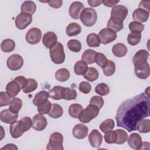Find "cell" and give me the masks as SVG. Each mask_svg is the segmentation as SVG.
Masks as SVG:
<instances>
[{"instance_id": "obj_1", "label": "cell", "mask_w": 150, "mask_h": 150, "mask_svg": "<svg viewBox=\"0 0 150 150\" xmlns=\"http://www.w3.org/2000/svg\"><path fill=\"white\" fill-rule=\"evenodd\" d=\"M149 115V97L142 93L123 101L117 111V125L128 132L137 130L138 123Z\"/></svg>"}, {"instance_id": "obj_2", "label": "cell", "mask_w": 150, "mask_h": 150, "mask_svg": "<svg viewBox=\"0 0 150 150\" xmlns=\"http://www.w3.org/2000/svg\"><path fill=\"white\" fill-rule=\"evenodd\" d=\"M32 127V120L30 117H25L19 121H15L11 124L9 131L11 135L13 138H18Z\"/></svg>"}, {"instance_id": "obj_3", "label": "cell", "mask_w": 150, "mask_h": 150, "mask_svg": "<svg viewBox=\"0 0 150 150\" xmlns=\"http://www.w3.org/2000/svg\"><path fill=\"white\" fill-rule=\"evenodd\" d=\"M99 111L100 109L97 106L90 104L80 112L79 120L83 123H88L98 115Z\"/></svg>"}, {"instance_id": "obj_4", "label": "cell", "mask_w": 150, "mask_h": 150, "mask_svg": "<svg viewBox=\"0 0 150 150\" xmlns=\"http://www.w3.org/2000/svg\"><path fill=\"white\" fill-rule=\"evenodd\" d=\"M80 18L84 26L90 27L96 23L97 19V14L95 9L86 8L82 11Z\"/></svg>"}, {"instance_id": "obj_5", "label": "cell", "mask_w": 150, "mask_h": 150, "mask_svg": "<svg viewBox=\"0 0 150 150\" xmlns=\"http://www.w3.org/2000/svg\"><path fill=\"white\" fill-rule=\"evenodd\" d=\"M50 56L52 61L55 64H62L65 60V54L63 45L60 42H57L56 44L49 49Z\"/></svg>"}, {"instance_id": "obj_6", "label": "cell", "mask_w": 150, "mask_h": 150, "mask_svg": "<svg viewBox=\"0 0 150 150\" xmlns=\"http://www.w3.org/2000/svg\"><path fill=\"white\" fill-rule=\"evenodd\" d=\"M63 137L60 132H55L50 135L46 149L48 150H63Z\"/></svg>"}, {"instance_id": "obj_7", "label": "cell", "mask_w": 150, "mask_h": 150, "mask_svg": "<svg viewBox=\"0 0 150 150\" xmlns=\"http://www.w3.org/2000/svg\"><path fill=\"white\" fill-rule=\"evenodd\" d=\"M6 65L11 70H18L23 65V59L19 54H13L7 59Z\"/></svg>"}, {"instance_id": "obj_8", "label": "cell", "mask_w": 150, "mask_h": 150, "mask_svg": "<svg viewBox=\"0 0 150 150\" xmlns=\"http://www.w3.org/2000/svg\"><path fill=\"white\" fill-rule=\"evenodd\" d=\"M98 37L100 39L101 43L104 45H107L116 39L117 33L112 30L107 28H104L100 31Z\"/></svg>"}, {"instance_id": "obj_9", "label": "cell", "mask_w": 150, "mask_h": 150, "mask_svg": "<svg viewBox=\"0 0 150 150\" xmlns=\"http://www.w3.org/2000/svg\"><path fill=\"white\" fill-rule=\"evenodd\" d=\"M32 21V15L26 13H20L15 19V25L20 30L25 29Z\"/></svg>"}, {"instance_id": "obj_10", "label": "cell", "mask_w": 150, "mask_h": 150, "mask_svg": "<svg viewBox=\"0 0 150 150\" xmlns=\"http://www.w3.org/2000/svg\"><path fill=\"white\" fill-rule=\"evenodd\" d=\"M42 38V32L37 28L30 29L26 34V40L31 45L38 43Z\"/></svg>"}, {"instance_id": "obj_11", "label": "cell", "mask_w": 150, "mask_h": 150, "mask_svg": "<svg viewBox=\"0 0 150 150\" xmlns=\"http://www.w3.org/2000/svg\"><path fill=\"white\" fill-rule=\"evenodd\" d=\"M128 9L124 5H117L112 7L111 11V18L123 21L128 15Z\"/></svg>"}, {"instance_id": "obj_12", "label": "cell", "mask_w": 150, "mask_h": 150, "mask_svg": "<svg viewBox=\"0 0 150 150\" xmlns=\"http://www.w3.org/2000/svg\"><path fill=\"white\" fill-rule=\"evenodd\" d=\"M47 125V120L43 114H36L32 118V128L36 131H42L45 129Z\"/></svg>"}, {"instance_id": "obj_13", "label": "cell", "mask_w": 150, "mask_h": 150, "mask_svg": "<svg viewBox=\"0 0 150 150\" xmlns=\"http://www.w3.org/2000/svg\"><path fill=\"white\" fill-rule=\"evenodd\" d=\"M134 71L136 76L141 79H147L150 74L149 65L147 62L137 66H135Z\"/></svg>"}, {"instance_id": "obj_14", "label": "cell", "mask_w": 150, "mask_h": 150, "mask_svg": "<svg viewBox=\"0 0 150 150\" xmlns=\"http://www.w3.org/2000/svg\"><path fill=\"white\" fill-rule=\"evenodd\" d=\"M84 9L83 4L79 1H74L69 7V13L70 16L74 19H79L82 11Z\"/></svg>"}, {"instance_id": "obj_15", "label": "cell", "mask_w": 150, "mask_h": 150, "mask_svg": "<svg viewBox=\"0 0 150 150\" xmlns=\"http://www.w3.org/2000/svg\"><path fill=\"white\" fill-rule=\"evenodd\" d=\"M18 113L12 112L9 109H5L1 112L0 119L3 122L6 124H12L17 120Z\"/></svg>"}, {"instance_id": "obj_16", "label": "cell", "mask_w": 150, "mask_h": 150, "mask_svg": "<svg viewBox=\"0 0 150 150\" xmlns=\"http://www.w3.org/2000/svg\"><path fill=\"white\" fill-rule=\"evenodd\" d=\"M88 138L91 146L94 148H98L102 143L103 135L97 129H95L91 131Z\"/></svg>"}, {"instance_id": "obj_17", "label": "cell", "mask_w": 150, "mask_h": 150, "mask_svg": "<svg viewBox=\"0 0 150 150\" xmlns=\"http://www.w3.org/2000/svg\"><path fill=\"white\" fill-rule=\"evenodd\" d=\"M88 128L83 124H77L73 128V135L77 139H83L87 136Z\"/></svg>"}, {"instance_id": "obj_18", "label": "cell", "mask_w": 150, "mask_h": 150, "mask_svg": "<svg viewBox=\"0 0 150 150\" xmlns=\"http://www.w3.org/2000/svg\"><path fill=\"white\" fill-rule=\"evenodd\" d=\"M57 36L53 32H48L45 33L42 39L43 45L47 49H50L53 47L57 42Z\"/></svg>"}, {"instance_id": "obj_19", "label": "cell", "mask_w": 150, "mask_h": 150, "mask_svg": "<svg viewBox=\"0 0 150 150\" xmlns=\"http://www.w3.org/2000/svg\"><path fill=\"white\" fill-rule=\"evenodd\" d=\"M149 53L147 50L141 49L138 50L133 56L132 62L134 66L141 64L146 62L148 59Z\"/></svg>"}, {"instance_id": "obj_20", "label": "cell", "mask_w": 150, "mask_h": 150, "mask_svg": "<svg viewBox=\"0 0 150 150\" xmlns=\"http://www.w3.org/2000/svg\"><path fill=\"white\" fill-rule=\"evenodd\" d=\"M128 145L131 148L134 149H139L142 148V138L138 133H132L128 140Z\"/></svg>"}, {"instance_id": "obj_21", "label": "cell", "mask_w": 150, "mask_h": 150, "mask_svg": "<svg viewBox=\"0 0 150 150\" xmlns=\"http://www.w3.org/2000/svg\"><path fill=\"white\" fill-rule=\"evenodd\" d=\"M149 13L147 11L142 9H136L132 13L133 19L139 23H144L148 21L149 18Z\"/></svg>"}, {"instance_id": "obj_22", "label": "cell", "mask_w": 150, "mask_h": 150, "mask_svg": "<svg viewBox=\"0 0 150 150\" xmlns=\"http://www.w3.org/2000/svg\"><path fill=\"white\" fill-rule=\"evenodd\" d=\"M5 89L6 93L11 97H15L21 91V88L16 81L12 80L6 84Z\"/></svg>"}, {"instance_id": "obj_23", "label": "cell", "mask_w": 150, "mask_h": 150, "mask_svg": "<svg viewBox=\"0 0 150 150\" xmlns=\"http://www.w3.org/2000/svg\"><path fill=\"white\" fill-rule=\"evenodd\" d=\"M65 90V87L56 86L53 87L49 91V97L55 100H59L61 99H63V95Z\"/></svg>"}, {"instance_id": "obj_24", "label": "cell", "mask_w": 150, "mask_h": 150, "mask_svg": "<svg viewBox=\"0 0 150 150\" xmlns=\"http://www.w3.org/2000/svg\"><path fill=\"white\" fill-rule=\"evenodd\" d=\"M49 97V94L48 92L45 90L40 91L35 96L33 100V103L38 107L46 103L48 100Z\"/></svg>"}, {"instance_id": "obj_25", "label": "cell", "mask_w": 150, "mask_h": 150, "mask_svg": "<svg viewBox=\"0 0 150 150\" xmlns=\"http://www.w3.org/2000/svg\"><path fill=\"white\" fill-rule=\"evenodd\" d=\"M107 25L108 28L112 30L115 32H118L124 28L123 21L111 17L108 20Z\"/></svg>"}, {"instance_id": "obj_26", "label": "cell", "mask_w": 150, "mask_h": 150, "mask_svg": "<svg viewBox=\"0 0 150 150\" xmlns=\"http://www.w3.org/2000/svg\"><path fill=\"white\" fill-rule=\"evenodd\" d=\"M112 52L115 56L117 57H122L127 54V47L124 44L118 43L113 46Z\"/></svg>"}, {"instance_id": "obj_27", "label": "cell", "mask_w": 150, "mask_h": 150, "mask_svg": "<svg viewBox=\"0 0 150 150\" xmlns=\"http://www.w3.org/2000/svg\"><path fill=\"white\" fill-rule=\"evenodd\" d=\"M36 9V5L35 3L31 1H24L21 8V11L22 13H26L30 15H33Z\"/></svg>"}, {"instance_id": "obj_28", "label": "cell", "mask_w": 150, "mask_h": 150, "mask_svg": "<svg viewBox=\"0 0 150 150\" xmlns=\"http://www.w3.org/2000/svg\"><path fill=\"white\" fill-rule=\"evenodd\" d=\"M97 52L92 49L86 50L81 56V60L86 63L92 64L95 62V57Z\"/></svg>"}, {"instance_id": "obj_29", "label": "cell", "mask_w": 150, "mask_h": 150, "mask_svg": "<svg viewBox=\"0 0 150 150\" xmlns=\"http://www.w3.org/2000/svg\"><path fill=\"white\" fill-rule=\"evenodd\" d=\"M66 32L67 36H74L79 35L81 32V28L78 23L72 22L67 25Z\"/></svg>"}, {"instance_id": "obj_30", "label": "cell", "mask_w": 150, "mask_h": 150, "mask_svg": "<svg viewBox=\"0 0 150 150\" xmlns=\"http://www.w3.org/2000/svg\"><path fill=\"white\" fill-rule=\"evenodd\" d=\"M63 114L62 107L57 104H52L48 115L53 118H58Z\"/></svg>"}, {"instance_id": "obj_31", "label": "cell", "mask_w": 150, "mask_h": 150, "mask_svg": "<svg viewBox=\"0 0 150 150\" xmlns=\"http://www.w3.org/2000/svg\"><path fill=\"white\" fill-rule=\"evenodd\" d=\"M86 42L87 45L91 47H98L101 43V41L98 36L95 33H92L88 35L87 36Z\"/></svg>"}, {"instance_id": "obj_32", "label": "cell", "mask_w": 150, "mask_h": 150, "mask_svg": "<svg viewBox=\"0 0 150 150\" xmlns=\"http://www.w3.org/2000/svg\"><path fill=\"white\" fill-rule=\"evenodd\" d=\"M88 68L86 63L83 60H79L75 63L74 66V71L77 75H84L86 73Z\"/></svg>"}, {"instance_id": "obj_33", "label": "cell", "mask_w": 150, "mask_h": 150, "mask_svg": "<svg viewBox=\"0 0 150 150\" xmlns=\"http://www.w3.org/2000/svg\"><path fill=\"white\" fill-rule=\"evenodd\" d=\"M83 76L87 80L93 82L98 78V71L96 68L90 67L88 68L86 73L83 75Z\"/></svg>"}, {"instance_id": "obj_34", "label": "cell", "mask_w": 150, "mask_h": 150, "mask_svg": "<svg viewBox=\"0 0 150 150\" xmlns=\"http://www.w3.org/2000/svg\"><path fill=\"white\" fill-rule=\"evenodd\" d=\"M1 47L3 52L5 53H9L12 52L15 47V42L11 39H6L4 40L1 44Z\"/></svg>"}, {"instance_id": "obj_35", "label": "cell", "mask_w": 150, "mask_h": 150, "mask_svg": "<svg viewBox=\"0 0 150 150\" xmlns=\"http://www.w3.org/2000/svg\"><path fill=\"white\" fill-rule=\"evenodd\" d=\"M70 77L69 71L66 68H61L55 73V78L59 81L64 82Z\"/></svg>"}, {"instance_id": "obj_36", "label": "cell", "mask_w": 150, "mask_h": 150, "mask_svg": "<svg viewBox=\"0 0 150 150\" xmlns=\"http://www.w3.org/2000/svg\"><path fill=\"white\" fill-rule=\"evenodd\" d=\"M83 110V108L81 105L79 104H73L69 107V114L71 117L77 118Z\"/></svg>"}, {"instance_id": "obj_37", "label": "cell", "mask_w": 150, "mask_h": 150, "mask_svg": "<svg viewBox=\"0 0 150 150\" xmlns=\"http://www.w3.org/2000/svg\"><path fill=\"white\" fill-rule=\"evenodd\" d=\"M137 130L141 133H148L150 131V120L143 119L140 121L137 127Z\"/></svg>"}, {"instance_id": "obj_38", "label": "cell", "mask_w": 150, "mask_h": 150, "mask_svg": "<svg viewBox=\"0 0 150 150\" xmlns=\"http://www.w3.org/2000/svg\"><path fill=\"white\" fill-rule=\"evenodd\" d=\"M22 106V101L19 98L13 97L9 104V109L13 112L18 113Z\"/></svg>"}, {"instance_id": "obj_39", "label": "cell", "mask_w": 150, "mask_h": 150, "mask_svg": "<svg viewBox=\"0 0 150 150\" xmlns=\"http://www.w3.org/2000/svg\"><path fill=\"white\" fill-rule=\"evenodd\" d=\"M114 126H115V123L113 120L107 119L104 120L100 125V129L102 132L105 133L110 130H112L114 128Z\"/></svg>"}, {"instance_id": "obj_40", "label": "cell", "mask_w": 150, "mask_h": 150, "mask_svg": "<svg viewBox=\"0 0 150 150\" xmlns=\"http://www.w3.org/2000/svg\"><path fill=\"white\" fill-rule=\"evenodd\" d=\"M103 71L105 76H111L115 71V64L114 62L108 60L107 64L103 68Z\"/></svg>"}, {"instance_id": "obj_41", "label": "cell", "mask_w": 150, "mask_h": 150, "mask_svg": "<svg viewBox=\"0 0 150 150\" xmlns=\"http://www.w3.org/2000/svg\"><path fill=\"white\" fill-rule=\"evenodd\" d=\"M128 27L131 32L134 33H141L144 29V25L143 24L136 21L130 22Z\"/></svg>"}, {"instance_id": "obj_42", "label": "cell", "mask_w": 150, "mask_h": 150, "mask_svg": "<svg viewBox=\"0 0 150 150\" xmlns=\"http://www.w3.org/2000/svg\"><path fill=\"white\" fill-rule=\"evenodd\" d=\"M117 138L115 142L116 144H122L128 140V134L124 130L121 129H115Z\"/></svg>"}, {"instance_id": "obj_43", "label": "cell", "mask_w": 150, "mask_h": 150, "mask_svg": "<svg viewBox=\"0 0 150 150\" xmlns=\"http://www.w3.org/2000/svg\"><path fill=\"white\" fill-rule=\"evenodd\" d=\"M95 91L97 94L101 96H105L109 94L110 88L107 84H106L105 83H102L96 86V87H95Z\"/></svg>"}, {"instance_id": "obj_44", "label": "cell", "mask_w": 150, "mask_h": 150, "mask_svg": "<svg viewBox=\"0 0 150 150\" xmlns=\"http://www.w3.org/2000/svg\"><path fill=\"white\" fill-rule=\"evenodd\" d=\"M67 47L72 52H79L81 49V44L78 40L71 39L67 42Z\"/></svg>"}, {"instance_id": "obj_45", "label": "cell", "mask_w": 150, "mask_h": 150, "mask_svg": "<svg viewBox=\"0 0 150 150\" xmlns=\"http://www.w3.org/2000/svg\"><path fill=\"white\" fill-rule=\"evenodd\" d=\"M38 87V83L33 79H28L26 87L22 90L25 93H29L35 91Z\"/></svg>"}, {"instance_id": "obj_46", "label": "cell", "mask_w": 150, "mask_h": 150, "mask_svg": "<svg viewBox=\"0 0 150 150\" xmlns=\"http://www.w3.org/2000/svg\"><path fill=\"white\" fill-rule=\"evenodd\" d=\"M141 39V33H131L128 35L127 42L131 46H135L138 45Z\"/></svg>"}, {"instance_id": "obj_47", "label": "cell", "mask_w": 150, "mask_h": 150, "mask_svg": "<svg viewBox=\"0 0 150 150\" xmlns=\"http://www.w3.org/2000/svg\"><path fill=\"white\" fill-rule=\"evenodd\" d=\"M104 138L105 142L107 144H115L117 138V135L115 130H110L105 132L104 136Z\"/></svg>"}, {"instance_id": "obj_48", "label": "cell", "mask_w": 150, "mask_h": 150, "mask_svg": "<svg viewBox=\"0 0 150 150\" xmlns=\"http://www.w3.org/2000/svg\"><path fill=\"white\" fill-rule=\"evenodd\" d=\"M108 59L102 53H97L95 57V62L101 67L103 68L107 63Z\"/></svg>"}, {"instance_id": "obj_49", "label": "cell", "mask_w": 150, "mask_h": 150, "mask_svg": "<svg viewBox=\"0 0 150 150\" xmlns=\"http://www.w3.org/2000/svg\"><path fill=\"white\" fill-rule=\"evenodd\" d=\"M77 97V91L72 88L65 87V90L63 95V99L66 100H75Z\"/></svg>"}, {"instance_id": "obj_50", "label": "cell", "mask_w": 150, "mask_h": 150, "mask_svg": "<svg viewBox=\"0 0 150 150\" xmlns=\"http://www.w3.org/2000/svg\"><path fill=\"white\" fill-rule=\"evenodd\" d=\"M11 96L5 91L0 93V107L6 106L11 103Z\"/></svg>"}, {"instance_id": "obj_51", "label": "cell", "mask_w": 150, "mask_h": 150, "mask_svg": "<svg viewBox=\"0 0 150 150\" xmlns=\"http://www.w3.org/2000/svg\"><path fill=\"white\" fill-rule=\"evenodd\" d=\"M51 103L50 102L47 100L46 103H45L43 104H41L39 106H38V111L39 114H48L49 112L50 108H51Z\"/></svg>"}, {"instance_id": "obj_52", "label": "cell", "mask_w": 150, "mask_h": 150, "mask_svg": "<svg viewBox=\"0 0 150 150\" xmlns=\"http://www.w3.org/2000/svg\"><path fill=\"white\" fill-rule=\"evenodd\" d=\"M90 104H93L97 106L99 109H101L104 105V100L101 97L94 96L91 97L90 101Z\"/></svg>"}, {"instance_id": "obj_53", "label": "cell", "mask_w": 150, "mask_h": 150, "mask_svg": "<svg viewBox=\"0 0 150 150\" xmlns=\"http://www.w3.org/2000/svg\"><path fill=\"white\" fill-rule=\"evenodd\" d=\"M79 89L81 93L84 94H88L91 91V86L89 83L87 81H82L79 84Z\"/></svg>"}, {"instance_id": "obj_54", "label": "cell", "mask_w": 150, "mask_h": 150, "mask_svg": "<svg viewBox=\"0 0 150 150\" xmlns=\"http://www.w3.org/2000/svg\"><path fill=\"white\" fill-rule=\"evenodd\" d=\"M13 80L20 86L21 89L22 90L26 87L28 83V79H26L25 77L21 76H17L13 79Z\"/></svg>"}, {"instance_id": "obj_55", "label": "cell", "mask_w": 150, "mask_h": 150, "mask_svg": "<svg viewBox=\"0 0 150 150\" xmlns=\"http://www.w3.org/2000/svg\"><path fill=\"white\" fill-rule=\"evenodd\" d=\"M150 1H142L140 2L138 7L139 9H142L143 10H145L147 11L148 13H149L150 11Z\"/></svg>"}, {"instance_id": "obj_56", "label": "cell", "mask_w": 150, "mask_h": 150, "mask_svg": "<svg viewBox=\"0 0 150 150\" xmlns=\"http://www.w3.org/2000/svg\"><path fill=\"white\" fill-rule=\"evenodd\" d=\"M49 5L53 8H59L62 6L63 1L62 0H51L47 2Z\"/></svg>"}, {"instance_id": "obj_57", "label": "cell", "mask_w": 150, "mask_h": 150, "mask_svg": "<svg viewBox=\"0 0 150 150\" xmlns=\"http://www.w3.org/2000/svg\"><path fill=\"white\" fill-rule=\"evenodd\" d=\"M120 1H114V0H106V1H103L102 3L106 6L108 7H114Z\"/></svg>"}, {"instance_id": "obj_58", "label": "cell", "mask_w": 150, "mask_h": 150, "mask_svg": "<svg viewBox=\"0 0 150 150\" xmlns=\"http://www.w3.org/2000/svg\"><path fill=\"white\" fill-rule=\"evenodd\" d=\"M88 4H89L90 6H92V7H97L98 6H100L101 4H102V1H98V0H88L87 1Z\"/></svg>"}, {"instance_id": "obj_59", "label": "cell", "mask_w": 150, "mask_h": 150, "mask_svg": "<svg viewBox=\"0 0 150 150\" xmlns=\"http://www.w3.org/2000/svg\"><path fill=\"white\" fill-rule=\"evenodd\" d=\"M18 149L17 146L13 144H6L5 146L1 148V149Z\"/></svg>"}]
</instances>
